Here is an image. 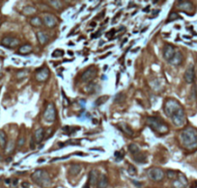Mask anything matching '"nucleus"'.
Listing matches in <instances>:
<instances>
[{"label": "nucleus", "mask_w": 197, "mask_h": 188, "mask_svg": "<svg viewBox=\"0 0 197 188\" xmlns=\"http://www.w3.org/2000/svg\"><path fill=\"white\" fill-rule=\"evenodd\" d=\"M13 184H14L15 186L17 184V180H16V178H15V180H13Z\"/></svg>", "instance_id": "nucleus-42"}, {"label": "nucleus", "mask_w": 197, "mask_h": 188, "mask_svg": "<svg viewBox=\"0 0 197 188\" xmlns=\"http://www.w3.org/2000/svg\"><path fill=\"white\" fill-rule=\"evenodd\" d=\"M97 87V85L95 84V83H89L87 86H86V88H85V90L88 92V93H95V91H96V88Z\"/></svg>", "instance_id": "nucleus-34"}, {"label": "nucleus", "mask_w": 197, "mask_h": 188, "mask_svg": "<svg viewBox=\"0 0 197 188\" xmlns=\"http://www.w3.org/2000/svg\"><path fill=\"white\" fill-rule=\"evenodd\" d=\"M133 159H134L135 162H137L139 164H143V163L147 162V155L144 153H141V151H139L138 154L133 155Z\"/></svg>", "instance_id": "nucleus-20"}, {"label": "nucleus", "mask_w": 197, "mask_h": 188, "mask_svg": "<svg viewBox=\"0 0 197 188\" xmlns=\"http://www.w3.org/2000/svg\"><path fill=\"white\" fill-rule=\"evenodd\" d=\"M0 25H1V21H0Z\"/></svg>", "instance_id": "nucleus-50"}, {"label": "nucleus", "mask_w": 197, "mask_h": 188, "mask_svg": "<svg viewBox=\"0 0 197 188\" xmlns=\"http://www.w3.org/2000/svg\"><path fill=\"white\" fill-rule=\"evenodd\" d=\"M24 143H25V138L22 137V136L20 137L19 140H17V143H16V144H17V147H19V148L22 147V146L24 145Z\"/></svg>", "instance_id": "nucleus-37"}, {"label": "nucleus", "mask_w": 197, "mask_h": 188, "mask_svg": "<svg viewBox=\"0 0 197 188\" xmlns=\"http://www.w3.org/2000/svg\"><path fill=\"white\" fill-rule=\"evenodd\" d=\"M26 74H27V71L22 70V71H20V73L16 74V77H17V79H21V78L25 77V76H26Z\"/></svg>", "instance_id": "nucleus-38"}, {"label": "nucleus", "mask_w": 197, "mask_h": 188, "mask_svg": "<svg viewBox=\"0 0 197 188\" xmlns=\"http://www.w3.org/2000/svg\"><path fill=\"white\" fill-rule=\"evenodd\" d=\"M147 124L148 127L154 130L155 132H158L160 135H163V134L168 133L169 128L168 125L158 117H148L147 118Z\"/></svg>", "instance_id": "nucleus-3"}, {"label": "nucleus", "mask_w": 197, "mask_h": 188, "mask_svg": "<svg viewBox=\"0 0 197 188\" xmlns=\"http://www.w3.org/2000/svg\"><path fill=\"white\" fill-rule=\"evenodd\" d=\"M128 173L130 174V176L134 177V176H136V174H137V170H136V168L134 167L133 165L130 164L129 165V168H128Z\"/></svg>", "instance_id": "nucleus-31"}, {"label": "nucleus", "mask_w": 197, "mask_h": 188, "mask_svg": "<svg viewBox=\"0 0 197 188\" xmlns=\"http://www.w3.org/2000/svg\"><path fill=\"white\" fill-rule=\"evenodd\" d=\"M81 171V166L78 164H73L69 168V174L71 176H77Z\"/></svg>", "instance_id": "nucleus-22"}, {"label": "nucleus", "mask_w": 197, "mask_h": 188, "mask_svg": "<svg viewBox=\"0 0 197 188\" xmlns=\"http://www.w3.org/2000/svg\"><path fill=\"white\" fill-rule=\"evenodd\" d=\"M166 176L169 180H177V177H178L177 172L173 171V170H168V171H166Z\"/></svg>", "instance_id": "nucleus-29"}, {"label": "nucleus", "mask_w": 197, "mask_h": 188, "mask_svg": "<svg viewBox=\"0 0 197 188\" xmlns=\"http://www.w3.org/2000/svg\"><path fill=\"white\" fill-rule=\"evenodd\" d=\"M83 188H89V185H88V184H86V185H85V186H84Z\"/></svg>", "instance_id": "nucleus-48"}, {"label": "nucleus", "mask_w": 197, "mask_h": 188, "mask_svg": "<svg viewBox=\"0 0 197 188\" xmlns=\"http://www.w3.org/2000/svg\"><path fill=\"white\" fill-rule=\"evenodd\" d=\"M7 146V135L6 133L0 129V147L2 149H5Z\"/></svg>", "instance_id": "nucleus-25"}, {"label": "nucleus", "mask_w": 197, "mask_h": 188, "mask_svg": "<svg viewBox=\"0 0 197 188\" xmlns=\"http://www.w3.org/2000/svg\"><path fill=\"white\" fill-rule=\"evenodd\" d=\"M33 50V47L32 46H30V44H23V46H21L19 49V53L20 54H22V55H27L29 54V53H31Z\"/></svg>", "instance_id": "nucleus-23"}, {"label": "nucleus", "mask_w": 197, "mask_h": 188, "mask_svg": "<svg viewBox=\"0 0 197 188\" xmlns=\"http://www.w3.org/2000/svg\"><path fill=\"white\" fill-rule=\"evenodd\" d=\"M129 150H130V153L132 155H134V154H136L139 153L140 149H139V147L136 144H131V145H129Z\"/></svg>", "instance_id": "nucleus-26"}, {"label": "nucleus", "mask_w": 197, "mask_h": 188, "mask_svg": "<svg viewBox=\"0 0 197 188\" xmlns=\"http://www.w3.org/2000/svg\"><path fill=\"white\" fill-rule=\"evenodd\" d=\"M98 172L97 170H92V171L89 173V184L91 185H96L97 181L98 180Z\"/></svg>", "instance_id": "nucleus-19"}, {"label": "nucleus", "mask_w": 197, "mask_h": 188, "mask_svg": "<svg viewBox=\"0 0 197 188\" xmlns=\"http://www.w3.org/2000/svg\"><path fill=\"white\" fill-rule=\"evenodd\" d=\"M179 19H181V16H179L177 13H175V12H171L169 14V16H168V19H167V21L168 22H171V21H173V20H179Z\"/></svg>", "instance_id": "nucleus-28"}, {"label": "nucleus", "mask_w": 197, "mask_h": 188, "mask_svg": "<svg viewBox=\"0 0 197 188\" xmlns=\"http://www.w3.org/2000/svg\"><path fill=\"white\" fill-rule=\"evenodd\" d=\"M49 4L51 5V7H53L54 9H56V10H60V9L62 8V3L60 1H49Z\"/></svg>", "instance_id": "nucleus-35"}, {"label": "nucleus", "mask_w": 197, "mask_h": 188, "mask_svg": "<svg viewBox=\"0 0 197 188\" xmlns=\"http://www.w3.org/2000/svg\"><path fill=\"white\" fill-rule=\"evenodd\" d=\"M137 50H139V47H137V48H134V49L132 50V52H135V51H137Z\"/></svg>", "instance_id": "nucleus-46"}, {"label": "nucleus", "mask_w": 197, "mask_h": 188, "mask_svg": "<svg viewBox=\"0 0 197 188\" xmlns=\"http://www.w3.org/2000/svg\"><path fill=\"white\" fill-rule=\"evenodd\" d=\"M172 122L173 123L176 125V127L180 128V127H183V125L186 123V113H185V110L182 108L179 109L178 111H176L173 115H172Z\"/></svg>", "instance_id": "nucleus-7"}, {"label": "nucleus", "mask_w": 197, "mask_h": 188, "mask_svg": "<svg viewBox=\"0 0 197 188\" xmlns=\"http://www.w3.org/2000/svg\"><path fill=\"white\" fill-rule=\"evenodd\" d=\"M184 78H185V81L186 83H189V84L193 83L194 79H195V70H194L193 65H190L189 67H187V69L185 71Z\"/></svg>", "instance_id": "nucleus-12"}, {"label": "nucleus", "mask_w": 197, "mask_h": 188, "mask_svg": "<svg viewBox=\"0 0 197 188\" xmlns=\"http://www.w3.org/2000/svg\"><path fill=\"white\" fill-rule=\"evenodd\" d=\"M177 9H179L180 11L186 13V15L192 16L194 12V5L190 1H179L176 4Z\"/></svg>", "instance_id": "nucleus-9"}, {"label": "nucleus", "mask_w": 197, "mask_h": 188, "mask_svg": "<svg viewBox=\"0 0 197 188\" xmlns=\"http://www.w3.org/2000/svg\"><path fill=\"white\" fill-rule=\"evenodd\" d=\"M63 55H64V50H62V49H55L54 52L51 54V56L53 58H59V57H62Z\"/></svg>", "instance_id": "nucleus-33"}, {"label": "nucleus", "mask_w": 197, "mask_h": 188, "mask_svg": "<svg viewBox=\"0 0 197 188\" xmlns=\"http://www.w3.org/2000/svg\"><path fill=\"white\" fill-rule=\"evenodd\" d=\"M11 160H12V158H11V157H10V158H8V159H7V162H11Z\"/></svg>", "instance_id": "nucleus-47"}, {"label": "nucleus", "mask_w": 197, "mask_h": 188, "mask_svg": "<svg viewBox=\"0 0 197 188\" xmlns=\"http://www.w3.org/2000/svg\"><path fill=\"white\" fill-rule=\"evenodd\" d=\"M1 44L7 48H15L20 44V40L16 37H4L1 41Z\"/></svg>", "instance_id": "nucleus-11"}, {"label": "nucleus", "mask_w": 197, "mask_h": 188, "mask_svg": "<svg viewBox=\"0 0 197 188\" xmlns=\"http://www.w3.org/2000/svg\"><path fill=\"white\" fill-rule=\"evenodd\" d=\"M97 69L95 67H89L87 69H85L83 71L82 74V76H81V79L82 81L84 82H90L92 81V80L94 78H96V75H97Z\"/></svg>", "instance_id": "nucleus-10"}, {"label": "nucleus", "mask_w": 197, "mask_h": 188, "mask_svg": "<svg viewBox=\"0 0 197 188\" xmlns=\"http://www.w3.org/2000/svg\"><path fill=\"white\" fill-rule=\"evenodd\" d=\"M114 154H115L116 157H117V161L121 160L123 158V156H124V154H120V151H115Z\"/></svg>", "instance_id": "nucleus-39"}, {"label": "nucleus", "mask_w": 197, "mask_h": 188, "mask_svg": "<svg viewBox=\"0 0 197 188\" xmlns=\"http://www.w3.org/2000/svg\"><path fill=\"white\" fill-rule=\"evenodd\" d=\"M0 159H1V155H0Z\"/></svg>", "instance_id": "nucleus-49"}, {"label": "nucleus", "mask_w": 197, "mask_h": 188, "mask_svg": "<svg viewBox=\"0 0 197 188\" xmlns=\"http://www.w3.org/2000/svg\"><path fill=\"white\" fill-rule=\"evenodd\" d=\"M125 95L124 94H122V93H119V94H117L115 96V98H114V102H116V103H120V102H122V101H124V100H125Z\"/></svg>", "instance_id": "nucleus-32"}, {"label": "nucleus", "mask_w": 197, "mask_h": 188, "mask_svg": "<svg viewBox=\"0 0 197 188\" xmlns=\"http://www.w3.org/2000/svg\"><path fill=\"white\" fill-rule=\"evenodd\" d=\"M163 51V57H164V59L167 60L168 62L172 59V57L174 56L175 52H176L175 47L172 46V44H170V43H165L164 44Z\"/></svg>", "instance_id": "nucleus-14"}, {"label": "nucleus", "mask_w": 197, "mask_h": 188, "mask_svg": "<svg viewBox=\"0 0 197 188\" xmlns=\"http://www.w3.org/2000/svg\"><path fill=\"white\" fill-rule=\"evenodd\" d=\"M44 128H38L37 130L35 131V134H34V141L36 144H39V143H41L43 140H44Z\"/></svg>", "instance_id": "nucleus-18"}, {"label": "nucleus", "mask_w": 197, "mask_h": 188, "mask_svg": "<svg viewBox=\"0 0 197 188\" xmlns=\"http://www.w3.org/2000/svg\"><path fill=\"white\" fill-rule=\"evenodd\" d=\"M31 149L33 150V149H35V145H34V139L32 138V140H31Z\"/></svg>", "instance_id": "nucleus-41"}, {"label": "nucleus", "mask_w": 197, "mask_h": 188, "mask_svg": "<svg viewBox=\"0 0 197 188\" xmlns=\"http://www.w3.org/2000/svg\"><path fill=\"white\" fill-rule=\"evenodd\" d=\"M180 141L186 150L197 149V130L193 128H186L180 134Z\"/></svg>", "instance_id": "nucleus-1"}, {"label": "nucleus", "mask_w": 197, "mask_h": 188, "mask_svg": "<svg viewBox=\"0 0 197 188\" xmlns=\"http://www.w3.org/2000/svg\"><path fill=\"white\" fill-rule=\"evenodd\" d=\"M29 23L34 27H40V26L43 25V20H41L40 16H33L30 19Z\"/></svg>", "instance_id": "nucleus-24"}, {"label": "nucleus", "mask_w": 197, "mask_h": 188, "mask_svg": "<svg viewBox=\"0 0 197 188\" xmlns=\"http://www.w3.org/2000/svg\"><path fill=\"white\" fill-rule=\"evenodd\" d=\"M117 127L119 128V129H120L121 131H123L125 134H127V135H129V136H132V135H133L132 130L131 129V128L129 127V125H128L127 123H122L117 124Z\"/></svg>", "instance_id": "nucleus-21"}, {"label": "nucleus", "mask_w": 197, "mask_h": 188, "mask_svg": "<svg viewBox=\"0 0 197 188\" xmlns=\"http://www.w3.org/2000/svg\"><path fill=\"white\" fill-rule=\"evenodd\" d=\"M36 37H37L38 42H39V43L41 44V46H46V44L49 41L48 35L46 32H44V31H38L37 33H36Z\"/></svg>", "instance_id": "nucleus-16"}, {"label": "nucleus", "mask_w": 197, "mask_h": 188, "mask_svg": "<svg viewBox=\"0 0 197 188\" xmlns=\"http://www.w3.org/2000/svg\"><path fill=\"white\" fill-rule=\"evenodd\" d=\"M49 75H50L49 69L47 66H44V67L40 68L39 69L36 70L35 78L38 82L42 83V82H46L47 80L49 78Z\"/></svg>", "instance_id": "nucleus-8"}, {"label": "nucleus", "mask_w": 197, "mask_h": 188, "mask_svg": "<svg viewBox=\"0 0 197 188\" xmlns=\"http://www.w3.org/2000/svg\"><path fill=\"white\" fill-rule=\"evenodd\" d=\"M5 182L9 184V183H10V182H11V180H9V178H8V180H6V181H5Z\"/></svg>", "instance_id": "nucleus-45"}, {"label": "nucleus", "mask_w": 197, "mask_h": 188, "mask_svg": "<svg viewBox=\"0 0 197 188\" xmlns=\"http://www.w3.org/2000/svg\"><path fill=\"white\" fill-rule=\"evenodd\" d=\"M5 150H6V153H11V151L14 150V145H13V142L7 143V146H6Z\"/></svg>", "instance_id": "nucleus-36"}, {"label": "nucleus", "mask_w": 197, "mask_h": 188, "mask_svg": "<svg viewBox=\"0 0 197 188\" xmlns=\"http://www.w3.org/2000/svg\"><path fill=\"white\" fill-rule=\"evenodd\" d=\"M56 109L53 103H48L44 112V119L48 123H53L56 120Z\"/></svg>", "instance_id": "nucleus-5"}, {"label": "nucleus", "mask_w": 197, "mask_h": 188, "mask_svg": "<svg viewBox=\"0 0 197 188\" xmlns=\"http://www.w3.org/2000/svg\"><path fill=\"white\" fill-rule=\"evenodd\" d=\"M31 180L34 183L41 187H48L51 185V178L46 170L38 169L31 175Z\"/></svg>", "instance_id": "nucleus-2"}, {"label": "nucleus", "mask_w": 197, "mask_h": 188, "mask_svg": "<svg viewBox=\"0 0 197 188\" xmlns=\"http://www.w3.org/2000/svg\"><path fill=\"white\" fill-rule=\"evenodd\" d=\"M21 187H22V188H29V187H30V184H29V182H27V181H23V182L21 183Z\"/></svg>", "instance_id": "nucleus-40"}, {"label": "nucleus", "mask_w": 197, "mask_h": 188, "mask_svg": "<svg viewBox=\"0 0 197 188\" xmlns=\"http://www.w3.org/2000/svg\"><path fill=\"white\" fill-rule=\"evenodd\" d=\"M96 186H97V188H106L108 186V178H107V177L103 174L100 175Z\"/></svg>", "instance_id": "nucleus-17"}, {"label": "nucleus", "mask_w": 197, "mask_h": 188, "mask_svg": "<svg viewBox=\"0 0 197 188\" xmlns=\"http://www.w3.org/2000/svg\"><path fill=\"white\" fill-rule=\"evenodd\" d=\"M183 60H184L183 53L180 50H178V51L175 52L174 56L172 57L171 60L169 61V63L171 65H173V66H179V65H181L183 63Z\"/></svg>", "instance_id": "nucleus-15"}, {"label": "nucleus", "mask_w": 197, "mask_h": 188, "mask_svg": "<svg viewBox=\"0 0 197 188\" xmlns=\"http://www.w3.org/2000/svg\"><path fill=\"white\" fill-rule=\"evenodd\" d=\"M134 184H135V185H137V186H141V183L140 182H136V181H132Z\"/></svg>", "instance_id": "nucleus-43"}, {"label": "nucleus", "mask_w": 197, "mask_h": 188, "mask_svg": "<svg viewBox=\"0 0 197 188\" xmlns=\"http://www.w3.org/2000/svg\"><path fill=\"white\" fill-rule=\"evenodd\" d=\"M43 23L48 28H53L57 25V20L56 17L54 16H52L51 14H46L44 16Z\"/></svg>", "instance_id": "nucleus-13"}, {"label": "nucleus", "mask_w": 197, "mask_h": 188, "mask_svg": "<svg viewBox=\"0 0 197 188\" xmlns=\"http://www.w3.org/2000/svg\"><path fill=\"white\" fill-rule=\"evenodd\" d=\"M108 96H101L100 98H98V100L95 101V105L96 106H101L102 104H103L104 102H106L107 101H108Z\"/></svg>", "instance_id": "nucleus-27"}, {"label": "nucleus", "mask_w": 197, "mask_h": 188, "mask_svg": "<svg viewBox=\"0 0 197 188\" xmlns=\"http://www.w3.org/2000/svg\"><path fill=\"white\" fill-rule=\"evenodd\" d=\"M148 177H149L150 180L153 181H160L164 178L165 173L163 169L158 168V167H154V168L149 169Z\"/></svg>", "instance_id": "nucleus-6"}, {"label": "nucleus", "mask_w": 197, "mask_h": 188, "mask_svg": "<svg viewBox=\"0 0 197 188\" xmlns=\"http://www.w3.org/2000/svg\"><path fill=\"white\" fill-rule=\"evenodd\" d=\"M181 104L179 103L178 101L174 100V98H169V100H167L164 103V106H163V110H164V113L165 115L167 116V117H172V115L178 111L179 109L181 108Z\"/></svg>", "instance_id": "nucleus-4"}, {"label": "nucleus", "mask_w": 197, "mask_h": 188, "mask_svg": "<svg viewBox=\"0 0 197 188\" xmlns=\"http://www.w3.org/2000/svg\"><path fill=\"white\" fill-rule=\"evenodd\" d=\"M108 55H110V52H109V53H107L106 55H103V56H102V57H101V59H103V58H105L106 56H108Z\"/></svg>", "instance_id": "nucleus-44"}, {"label": "nucleus", "mask_w": 197, "mask_h": 188, "mask_svg": "<svg viewBox=\"0 0 197 188\" xmlns=\"http://www.w3.org/2000/svg\"><path fill=\"white\" fill-rule=\"evenodd\" d=\"M35 12H36V9L34 8V7H32V6H27V7H25L24 9H23V14L24 15H33V14H35Z\"/></svg>", "instance_id": "nucleus-30"}]
</instances>
